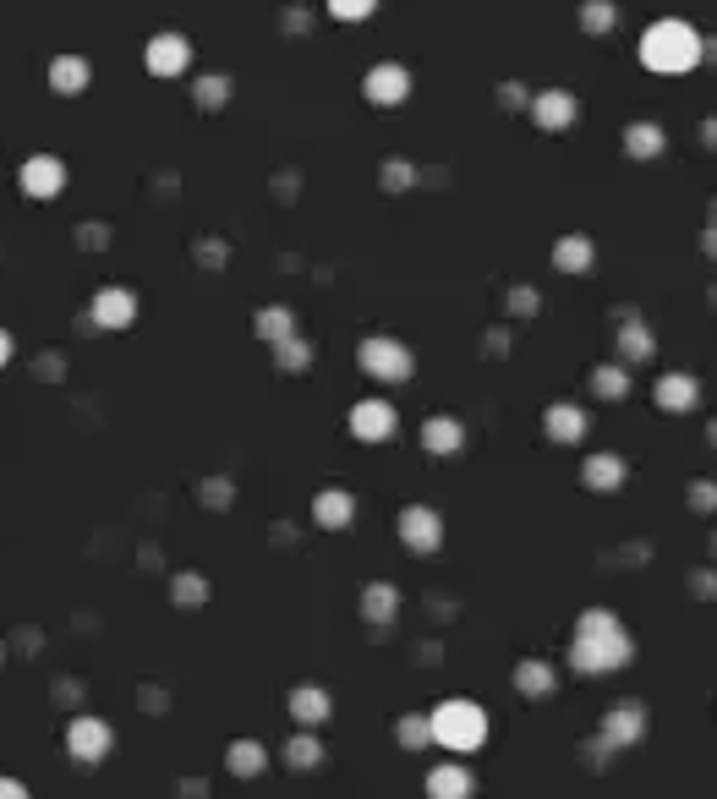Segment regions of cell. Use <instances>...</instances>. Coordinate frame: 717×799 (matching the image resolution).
Wrapping results in <instances>:
<instances>
[{
    "label": "cell",
    "instance_id": "obj_1",
    "mask_svg": "<svg viewBox=\"0 0 717 799\" xmlns=\"http://www.w3.org/2000/svg\"><path fill=\"white\" fill-rule=\"evenodd\" d=\"M701 61V33L690 28V22L668 17V22H652V28L641 33V66H652V72H690V66Z\"/></svg>",
    "mask_w": 717,
    "mask_h": 799
},
{
    "label": "cell",
    "instance_id": "obj_18",
    "mask_svg": "<svg viewBox=\"0 0 717 799\" xmlns=\"http://www.w3.org/2000/svg\"><path fill=\"white\" fill-rule=\"evenodd\" d=\"M460 438H466V433H460V422H449V416H433V422L422 427V444L433 449V455H455Z\"/></svg>",
    "mask_w": 717,
    "mask_h": 799
},
{
    "label": "cell",
    "instance_id": "obj_13",
    "mask_svg": "<svg viewBox=\"0 0 717 799\" xmlns=\"http://www.w3.org/2000/svg\"><path fill=\"white\" fill-rule=\"evenodd\" d=\"M531 115H537L542 132H570L575 115H581V104H575V94H564V88H548V94H537Z\"/></svg>",
    "mask_w": 717,
    "mask_h": 799
},
{
    "label": "cell",
    "instance_id": "obj_17",
    "mask_svg": "<svg viewBox=\"0 0 717 799\" xmlns=\"http://www.w3.org/2000/svg\"><path fill=\"white\" fill-rule=\"evenodd\" d=\"M553 263H559L564 274H586V269H592V241H586V236L553 241Z\"/></svg>",
    "mask_w": 717,
    "mask_h": 799
},
{
    "label": "cell",
    "instance_id": "obj_24",
    "mask_svg": "<svg viewBox=\"0 0 717 799\" xmlns=\"http://www.w3.org/2000/svg\"><path fill=\"white\" fill-rule=\"evenodd\" d=\"M291 712L302 717V723H323V717H329V696H323V690H296L291 696Z\"/></svg>",
    "mask_w": 717,
    "mask_h": 799
},
{
    "label": "cell",
    "instance_id": "obj_2",
    "mask_svg": "<svg viewBox=\"0 0 717 799\" xmlns=\"http://www.w3.org/2000/svg\"><path fill=\"white\" fill-rule=\"evenodd\" d=\"M575 668L581 674H597V668H619L630 657V641H624L619 619L614 613H586L581 630H575Z\"/></svg>",
    "mask_w": 717,
    "mask_h": 799
},
{
    "label": "cell",
    "instance_id": "obj_35",
    "mask_svg": "<svg viewBox=\"0 0 717 799\" xmlns=\"http://www.w3.org/2000/svg\"><path fill=\"white\" fill-rule=\"evenodd\" d=\"M635 728H641V712H635V706H624V712L608 717V734H614V739H630Z\"/></svg>",
    "mask_w": 717,
    "mask_h": 799
},
{
    "label": "cell",
    "instance_id": "obj_12",
    "mask_svg": "<svg viewBox=\"0 0 717 799\" xmlns=\"http://www.w3.org/2000/svg\"><path fill=\"white\" fill-rule=\"evenodd\" d=\"M400 537H406V548H411V553H433L438 542H444V520H438L433 509L411 504L406 515H400Z\"/></svg>",
    "mask_w": 717,
    "mask_h": 799
},
{
    "label": "cell",
    "instance_id": "obj_29",
    "mask_svg": "<svg viewBox=\"0 0 717 799\" xmlns=\"http://www.w3.org/2000/svg\"><path fill=\"white\" fill-rule=\"evenodd\" d=\"M318 739H307V734H296L291 745H285V761H291V767H318Z\"/></svg>",
    "mask_w": 717,
    "mask_h": 799
},
{
    "label": "cell",
    "instance_id": "obj_25",
    "mask_svg": "<svg viewBox=\"0 0 717 799\" xmlns=\"http://www.w3.org/2000/svg\"><path fill=\"white\" fill-rule=\"evenodd\" d=\"M619 356H624V362H646V356H652V334H646L641 323H624V334H619Z\"/></svg>",
    "mask_w": 717,
    "mask_h": 799
},
{
    "label": "cell",
    "instance_id": "obj_26",
    "mask_svg": "<svg viewBox=\"0 0 717 799\" xmlns=\"http://www.w3.org/2000/svg\"><path fill=\"white\" fill-rule=\"evenodd\" d=\"M515 685L526 690V696H542V690H553V668L548 663H520L515 668Z\"/></svg>",
    "mask_w": 717,
    "mask_h": 799
},
{
    "label": "cell",
    "instance_id": "obj_14",
    "mask_svg": "<svg viewBox=\"0 0 717 799\" xmlns=\"http://www.w3.org/2000/svg\"><path fill=\"white\" fill-rule=\"evenodd\" d=\"M312 515H318V526H323V531H340V526H351L356 499H351L345 488H323V493H318V504H312Z\"/></svg>",
    "mask_w": 717,
    "mask_h": 799
},
{
    "label": "cell",
    "instance_id": "obj_22",
    "mask_svg": "<svg viewBox=\"0 0 717 799\" xmlns=\"http://www.w3.org/2000/svg\"><path fill=\"white\" fill-rule=\"evenodd\" d=\"M395 608H400V597H395V586H367V597H362V613L373 624H389L395 619Z\"/></svg>",
    "mask_w": 717,
    "mask_h": 799
},
{
    "label": "cell",
    "instance_id": "obj_30",
    "mask_svg": "<svg viewBox=\"0 0 717 799\" xmlns=\"http://www.w3.org/2000/svg\"><path fill=\"white\" fill-rule=\"evenodd\" d=\"M230 99V77H203L198 83V110H219Z\"/></svg>",
    "mask_w": 717,
    "mask_h": 799
},
{
    "label": "cell",
    "instance_id": "obj_32",
    "mask_svg": "<svg viewBox=\"0 0 717 799\" xmlns=\"http://www.w3.org/2000/svg\"><path fill=\"white\" fill-rule=\"evenodd\" d=\"M307 356H312V351H307L302 340H296V334H291V340H280V367H285V373H302Z\"/></svg>",
    "mask_w": 717,
    "mask_h": 799
},
{
    "label": "cell",
    "instance_id": "obj_15",
    "mask_svg": "<svg viewBox=\"0 0 717 799\" xmlns=\"http://www.w3.org/2000/svg\"><path fill=\"white\" fill-rule=\"evenodd\" d=\"M471 789H477V783H471L466 767H433L427 772V794L433 799H471Z\"/></svg>",
    "mask_w": 717,
    "mask_h": 799
},
{
    "label": "cell",
    "instance_id": "obj_23",
    "mask_svg": "<svg viewBox=\"0 0 717 799\" xmlns=\"http://www.w3.org/2000/svg\"><path fill=\"white\" fill-rule=\"evenodd\" d=\"M586 482L608 493V488H619V482H624V466L614 455H592V460H586Z\"/></svg>",
    "mask_w": 717,
    "mask_h": 799
},
{
    "label": "cell",
    "instance_id": "obj_8",
    "mask_svg": "<svg viewBox=\"0 0 717 799\" xmlns=\"http://www.w3.org/2000/svg\"><path fill=\"white\" fill-rule=\"evenodd\" d=\"M143 66L154 77H181L192 66V44L181 39V33H154L148 39V50H143Z\"/></svg>",
    "mask_w": 717,
    "mask_h": 799
},
{
    "label": "cell",
    "instance_id": "obj_21",
    "mask_svg": "<svg viewBox=\"0 0 717 799\" xmlns=\"http://www.w3.org/2000/svg\"><path fill=\"white\" fill-rule=\"evenodd\" d=\"M657 405H663V411H690V405H696V384H690V378H663V384H657Z\"/></svg>",
    "mask_w": 717,
    "mask_h": 799
},
{
    "label": "cell",
    "instance_id": "obj_16",
    "mask_svg": "<svg viewBox=\"0 0 717 799\" xmlns=\"http://www.w3.org/2000/svg\"><path fill=\"white\" fill-rule=\"evenodd\" d=\"M542 427H548V438H559V444H575V438L586 433V411L581 405H553V411L542 416Z\"/></svg>",
    "mask_w": 717,
    "mask_h": 799
},
{
    "label": "cell",
    "instance_id": "obj_39",
    "mask_svg": "<svg viewBox=\"0 0 717 799\" xmlns=\"http://www.w3.org/2000/svg\"><path fill=\"white\" fill-rule=\"evenodd\" d=\"M6 362H11V334L0 329V367H6Z\"/></svg>",
    "mask_w": 717,
    "mask_h": 799
},
{
    "label": "cell",
    "instance_id": "obj_3",
    "mask_svg": "<svg viewBox=\"0 0 717 799\" xmlns=\"http://www.w3.org/2000/svg\"><path fill=\"white\" fill-rule=\"evenodd\" d=\"M427 734H433V745L466 756V750H477L482 739H488V717H482L477 701H444V706H433V717H427Z\"/></svg>",
    "mask_w": 717,
    "mask_h": 799
},
{
    "label": "cell",
    "instance_id": "obj_19",
    "mask_svg": "<svg viewBox=\"0 0 717 799\" xmlns=\"http://www.w3.org/2000/svg\"><path fill=\"white\" fill-rule=\"evenodd\" d=\"M258 334H263V340H274V345L291 340V334H296V312L291 307H263L258 312Z\"/></svg>",
    "mask_w": 717,
    "mask_h": 799
},
{
    "label": "cell",
    "instance_id": "obj_10",
    "mask_svg": "<svg viewBox=\"0 0 717 799\" xmlns=\"http://www.w3.org/2000/svg\"><path fill=\"white\" fill-rule=\"evenodd\" d=\"M362 94L373 99V104H406V94H411V72H406V66H395V61H378L373 72H367Z\"/></svg>",
    "mask_w": 717,
    "mask_h": 799
},
{
    "label": "cell",
    "instance_id": "obj_4",
    "mask_svg": "<svg viewBox=\"0 0 717 799\" xmlns=\"http://www.w3.org/2000/svg\"><path fill=\"white\" fill-rule=\"evenodd\" d=\"M17 192H22V198H33V203L61 198V192H66V159H55V154L22 159V165H17Z\"/></svg>",
    "mask_w": 717,
    "mask_h": 799
},
{
    "label": "cell",
    "instance_id": "obj_5",
    "mask_svg": "<svg viewBox=\"0 0 717 799\" xmlns=\"http://www.w3.org/2000/svg\"><path fill=\"white\" fill-rule=\"evenodd\" d=\"M110 745H115V734H110V723H104V717H72V723H66V750H72V761H88V767H94V761H104L110 756Z\"/></svg>",
    "mask_w": 717,
    "mask_h": 799
},
{
    "label": "cell",
    "instance_id": "obj_33",
    "mask_svg": "<svg viewBox=\"0 0 717 799\" xmlns=\"http://www.w3.org/2000/svg\"><path fill=\"white\" fill-rule=\"evenodd\" d=\"M592 389H597V395H608V400H619L624 395V373H619V367H597Z\"/></svg>",
    "mask_w": 717,
    "mask_h": 799
},
{
    "label": "cell",
    "instance_id": "obj_7",
    "mask_svg": "<svg viewBox=\"0 0 717 799\" xmlns=\"http://www.w3.org/2000/svg\"><path fill=\"white\" fill-rule=\"evenodd\" d=\"M88 318H94V329H132L137 296L126 291V285H104V291H94V301H88Z\"/></svg>",
    "mask_w": 717,
    "mask_h": 799
},
{
    "label": "cell",
    "instance_id": "obj_9",
    "mask_svg": "<svg viewBox=\"0 0 717 799\" xmlns=\"http://www.w3.org/2000/svg\"><path fill=\"white\" fill-rule=\"evenodd\" d=\"M395 427H400V416H395L389 400H356L351 433L362 438V444H384V438H395Z\"/></svg>",
    "mask_w": 717,
    "mask_h": 799
},
{
    "label": "cell",
    "instance_id": "obj_11",
    "mask_svg": "<svg viewBox=\"0 0 717 799\" xmlns=\"http://www.w3.org/2000/svg\"><path fill=\"white\" fill-rule=\"evenodd\" d=\"M94 88V66H88V55H55L50 61V94L61 99H77Z\"/></svg>",
    "mask_w": 717,
    "mask_h": 799
},
{
    "label": "cell",
    "instance_id": "obj_34",
    "mask_svg": "<svg viewBox=\"0 0 717 799\" xmlns=\"http://www.w3.org/2000/svg\"><path fill=\"white\" fill-rule=\"evenodd\" d=\"M427 739H433V734H427V717H406V723H400V745H406V750H422Z\"/></svg>",
    "mask_w": 717,
    "mask_h": 799
},
{
    "label": "cell",
    "instance_id": "obj_20",
    "mask_svg": "<svg viewBox=\"0 0 717 799\" xmlns=\"http://www.w3.org/2000/svg\"><path fill=\"white\" fill-rule=\"evenodd\" d=\"M230 772H236V778H258L263 772V745L258 739H236V745H230Z\"/></svg>",
    "mask_w": 717,
    "mask_h": 799
},
{
    "label": "cell",
    "instance_id": "obj_40",
    "mask_svg": "<svg viewBox=\"0 0 717 799\" xmlns=\"http://www.w3.org/2000/svg\"><path fill=\"white\" fill-rule=\"evenodd\" d=\"M0 657H6V652H0Z\"/></svg>",
    "mask_w": 717,
    "mask_h": 799
},
{
    "label": "cell",
    "instance_id": "obj_31",
    "mask_svg": "<svg viewBox=\"0 0 717 799\" xmlns=\"http://www.w3.org/2000/svg\"><path fill=\"white\" fill-rule=\"evenodd\" d=\"M203 597H208V581H203V575H192V570H181L176 575V602H181V608H192V602H203Z\"/></svg>",
    "mask_w": 717,
    "mask_h": 799
},
{
    "label": "cell",
    "instance_id": "obj_27",
    "mask_svg": "<svg viewBox=\"0 0 717 799\" xmlns=\"http://www.w3.org/2000/svg\"><path fill=\"white\" fill-rule=\"evenodd\" d=\"M624 148H630L635 159H652L657 148H663V132H657V126H630V132H624Z\"/></svg>",
    "mask_w": 717,
    "mask_h": 799
},
{
    "label": "cell",
    "instance_id": "obj_6",
    "mask_svg": "<svg viewBox=\"0 0 717 799\" xmlns=\"http://www.w3.org/2000/svg\"><path fill=\"white\" fill-rule=\"evenodd\" d=\"M362 367L373 378H384V384H400V378H411V351L400 340H384V334H373V340H362Z\"/></svg>",
    "mask_w": 717,
    "mask_h": 799
},
{
    "label": "cell",
    "instance_id": "obj_38",
    "mask_svg": "<svg viewBox=\"0 0 717 799\" xmlns=\"http://www.w3.org/2000/svg\"><path fill=\"white\" fill-rule=\"evenodd\" d=\"M0 799H28V789L17 778H0Z\"/></svg>",
    "mask_w": 717,
    "mask_h": 799
},
{
    "label": "cell",
    "instance_id": "obj_28",
    "mask_svg": "<svg viewBox=\"0 0 717 799\" xmlns=\"http://www.w3.org/2000/svg\"><path fill=\"white\" fill-rule=\"evenodd\" d=\"M373 6H378V0H329V17L334 22H367V17H373Z\"/></svg>",
    "mask_w": 717,
    "mask_h": 799
},
{
    "label": "cell",
    "instance_id": "obj_36",
    "mask_svg": "<svg viewBox=\"0 0 717 799\" xmlns=\"http://www.w3.org/2000/svg\"><path fill=\"white\" fill-rule=\"evenodd\" d=\"M586 28L608 33V28H614V6H608V0H592V6H586Z\"/></svg>",
    "mask_w": 717,
    "mask_h": 799
},
{
    "label": "cell",
    "instance_id": "obj_37",
    "mask_svg": "<svg viewBox=\"0 0 717 799\" xmlns=\"http://www.w3.org/2000/svg\"><path fill=\"white\" fill-rule=\"evenodd\" d=\"M384 176H389V187H395V192H400V187H411V170H406V165H389Z\"/></svg>",
    "mask_w": 717,
    "mask_h": 799
}]
</instances>
